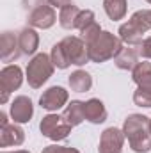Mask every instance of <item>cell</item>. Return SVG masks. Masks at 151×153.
I'll list each match as a JSON object with an SVG mask.
<instances>
[{
	"label": "cell",
	"mask_w": 151,
	"mask_h": 153,
	"mask_svg": "<svg viewBox=\"0 0 151 153\" xmlns=\"http://www.w3.org/2000/svg\"><path fill=\"white\" fill-rule=\"evenodd\" d=\"M150 119L144 114H130L123 123V134L128 139L130 148L135 153L151 152V132Z\"/></svg>",
	"instance_id": "obj_1"
},
{
	"label": "cell",
	"mask_w": 151,
	"mask_h": 153,
	"mask_svg": "<svg viewBox=\"0 0 151 153\" xmlns=\"http://www.w3.org/2000/svg\"><path fill=\"white\" fill-rule=\"evenodd\" d=\"M121 48H123V41L119 39V36H115L109 30H101L91 43H87L89 59L91 62H96V64L114 59Z\"/></svg>",
	"instance_id": "obj_2"
},
{
	"label": "cell",
	"mask_w": 151,
	"mask_h": 153,
	"mask_svg": "<svg viewBox=\"0 0 151 153\" xmlns=\"http://www.w3.org/2000/svg\"><path fill=\"white\" fill-rule=\"evenodd\" d=\"M53 62H52V57L48 53H43L39 52L36 53L29 64H27V70H25V76H27V82L32 89H39L43 87V84L48 82V78L53 75Z\"/></svg>",
	"instance_id": "obj_3"
},
{
	"label": "cell",
	"mask_w": 151,
	"mask_h": 153,
	"mask_svg": "<svg viewBox=\"0 0 151 153\" xmlns=\"http://www.w3.org/2000/svg\"><path fill=\"white\" fill-rule=\"evenodd\" d=\"M71 128L73 126L68 125L62 116L53 114V112L46 114L39 123V130H41L43 137H46L50 141H55V143L68 139V135L71 134Z\"/></svg>",
	"instance_id": "obj_4"
},
{
	"label": "cell",
	"mask_w": 151,
	"mask_h": 153,
	"mask_svg": "<svg viewBox=\"0 0 151 153\" xmlns=\"http://www.w3.org/2000/svg\"><path fill=\"white\" fill-rule=\"evenodd\" d=\"M23 84V71L18 64H7L0 71V103L9 102V94L16 89H20Z\"/></svg>",
	"instance_id": "obj_5"
},
{
	"label": "cell",
	"mask_w": 151,
	"mask_h": 153,
	"mask_svg": "<svg viewBox=\"0 0 151 153\" xmlns=\"http://www.w3.org/2000/svg\"><path fill=\"white\" fill-rule=\"evenodd\" d=\"M61 45L64 46V52H66V55H68V59L73 66H84V64L91 62L87 45L82 38L68 36V38H64L61 41Z\"/></svg>",
	"instance_id": "obj_6"
},
{
	"label": "cell",
	"mask_w": 151,
	"mask_h": 153,
	"mask_svg": "<svg viewBox=\"0 0 151 153\" xmlns=\"http://www.w3.org/2000/svg\"><path fill=\"white\" fill-rule=\"evenodd\" d=\"M68 100H70V93L64 87L52 85L46 91H43V94L39 98V105L48 112H57L59 109L68 105Z\"/></svg>",
	"instance_id": "obj_7"
},
{
	"label": "cell",
	"mask_w": 151,
	"mask_h": 153,
	"mask_svg": "<svg viewBox=\"0 0 151 153\" xmlns=\"http://www.w3.org/2000/svg\"><path fill=\"white\" fill-rule=\"evenodd\" d=\"M124 139L126 137L123 134V128H115V126L105 128L100 137L98 153H123Z\"/></svg>",
	"instance_id": "obj_8"
},
{
	"label": "cell",
	"mask_w": 151,
	"mask_h": 153,
	"mask_svg": "<svg viewBox=\"0 0 151 153\" xmlns=\"http://www.w3.org/2000/svg\"><path fill=\"white\" fill-rule=\"evenodd\" d=\"M9 114L11 119L18 125H23V123H29L34 116V103L29 96L25 94H20L16 96L13 102H11V107H9Z\"/></svg>",
	"instance_id": "obj_9"
},
{
	"label": "cell",
	"mask_w": 151,
	"mask_h": 153,
	"mask_svg": "<svg viewBox=\"0 0 151 153\" xmlns=\"http://www.w3.org/2000/svg\"><path fill=\"white\" fill-rule=\"evenodd\" d=\"M29 25L32 29H52L57 22V14H55V9L52 5H43V7H38L34 11L29 13V18H27Z\"/></svg>",
	"instance_id": "obj_10"
},
{
	"label": "cell",
	"mask_w": 151,
	"mask_h": 153,
	"mask_svg": "<svg viewBox=\"0 0 151 153\" xmlns=\"http://www.w3.org/2000/svg\"><path fill=\"white\" fill-rule=\"evenodd\" d=\"M20 55H23V53H21V48H20L18 34H14L11 30L2 32V48H0L2 62H14Z\"/></svg>",
	"instance_id": "obj_11"
},
{
	"label": "cell",
	"mask_w": 151,
	"mask_h": 153,
	"mask_svg": "<svg viewBox=\"0 0 151 153\" xmlns=\"http://www.w3.org/2000/svg\"><path fill=\"white\" fill-rule=\"evenodd\" d=\"M25 141V130L18 123H9L0 126V148L9 146H21Z\"/></svg>",
	"instance_id": "obj_12"
},
{
	"label": "cell",
	"mask_w": 151,
	"mask_h": 153,
	"mask_svg": "<svg viewBox=\"0 0 151 153\" xmlns=\"http://www.w3.org/2000/svg\"><path fill=\"white\" fill-rule=\"evenodd\" d=\"M84 114H85V121H89L93 125H101L107 121L109 112L100 98H91V100L84 102Z\"/></svg>",
	"instance_id": "obj_13"
},
{
	"label": "cell",
	"mask_w": 151,
	"mask_h": 153,
	"mask_svg": "<svg viewBox=\"0 0 151 153\" xmlns=\"http://www.w3.org/2000/svg\"><path fill=\"white\" fill-rule=\"evenodd\" d=\"M139 46H123L119 50V53L114 57V64L119 68V70H124V71H132L137 64H139V55H141V50H137Z\"/></svg>",
	"instance_id": "obj_14"
},
{
	"label": "cell",
	"mask_w": 151,
	"mask_h": 153,
	"mask_svg": "<svg viewBox=\"0 0 151 153\" xmlns=\"http://www.w3.org/2000/svg\"><path fill=\"white\" fill-rule=\"evenodd\" d=\"M18 41H20V48L23 55H36L39 48V34L36 29L32 27H25L18 32Z\"/></svg>",
	"instance_id": "obj_15"
},
{
	"label": "cell",
	"mask_w": 151,
	"mask_h": 153,
	"mask_svg": "<svg viewBox=\"0 0 151 153\" xmlns=\"http://www.w3.org/2000/svg\"><path fill=\"white\" fill-rule=\"evenodd\" d=\"M117 34H119V39H121L126 46H141L142 41H144V32H141L130 20L119 27Z\"/></svg>",
	"instance_id": "obj_16"
},
{
	"label": "cell",
	"mask_w": 151,
	"mask_h": 153,
	"mask_svg": "<svg viewBox=\"0 0 151 153\" xmlns=\"http://www.w3.org/2000/svg\"><path fill=\"white\" fill-rule=\"evenodd\" d=\"M62 117L66 119L68 125H71V126H78L82 121H85L84 102H80V100H71V102L66 105V109H64V112H62Z\"/></svg>",
	"instance_id": "obj_17"
},
{
	"label": "cell",
	"mask_w": 151,
	"mask_h": 153,
	"mask_svg": "<svg viewBox=\"0 0 151 153\" xmlns=\"http://www.w3.org/2000/svg\"><path fill=\"white\" fill-rule=\"evenodd\" d=\"M68 84H70L71 91H75V93H87L93 87V76L85 70H76L70 75Z\"/></svg>",
	"instance_id": "obj_18"
},
{
	"label": "cell",
	"mask_w": 151,
	"mask_h": 153,
	"mask_svg": "<svg viewBox=\"0 0 151 153\" xmlns=\"http://www.w3.org/2000/svg\"><path fill=\"white\" fill-rule=\"evenodd\" d=\"M132 80L137 84V87L151 89V62L142 61L132 70Z\"/></svg>",
	"instance_id": "obj_19"
},
{
	"label": "cell",
	"mask_w": 151,
	"mask_h": 153,
	"mask_svg": "<svg viewBox=\"0 0 151 153\" xmlns=\"http://www.w3.org/2000/svg\"><path fill=\"white\" fill-rule=\"evenodd\" d=\"M103 9L112 22H119L126 16L128 4L126 0H103Z\"/></svg>",
	"instance_id": "obj_20"
},
{
	"label": "cell",
	"mask_w": 151,
	"mask_h": 153,
	"mask_svg": "<svg viewBox=\"0 0 151 153\" xmlns=\"http://www.w3.org/2000/svg\"><path fill=\"white\" fill-rule=\"evenodd\" d=\"M80 11H82V9H78L73 4L62 7L61 13H59V23H61V27H62V29H68V30H73L75 25H76V18H78Z\"/></svg>",
	"instance_id": "obj_21"
},
{
	"label": "cell",
	"mask_w": 151,
	"mask_h": 153,
	"mask_svg": "<svg viewBox=\"0 0 151 153\" xmlns=\"http://www.w3.org/2000/svg\"><path fill=\"white\" fill-rule=\"evenodd\" d=\"M50 57H52V62H53V66H55L57 70H66V68L71 66V62H70V59H68V55H66V52H64V46L61 45V41L52 46Z\"/></svg>",
	"instance_id": "obj_22"
},
{
	"label": "cell",
	"mask_w": 151,
	"mask_h": 153,
	"mask_svg": "<svg viewBox=\"0 0 151 153\" xmlns=\"http://www.w3.org/2000/svg\"><path fill=\"white\" fill-rule=\"evenodd\" d=\"M133 103L144 109H151V89H142L137 87L133 93Z\"/></svg>",
	"instance_id": "obj_23"
},
{
	"label": "cell",
	"mask_w": 151,
	"mask_h": 153,
	"mask_svg": "<svg viewBox=\"0 0 151 153\" xmlns=\"http://www.w3.org/2000/svg\"><path fill=\"white\" fill-rule=\"evenodd\" d=\"M93 22H96L94 13H93L91 9H84V11H80V14H78V18H76L75 29L76 30H82V29H85V27H87L89 23H93Z\"/></svg>",
	"instance_id": "obj_24"
},
{
	"label": "cell",
	"mask_w": 151,
	"mask_h": 153,
	"mask_svg": "<svg viewBox=\"0 0 151 153\" xmlns=\"http://www.w3.org/2000/svg\"><path fill=\"white\" fill-rule=\"evenodd\" d=\"M100 32H101V27H100V23H98V22H93V23H89L85 29H82V30H80L82 39L85 41V45H87V43H91V41L96 38Z\"/></svg>",
	"instance_id": "obj_25"
},
{
	"label": "cell",
	"mask_w": 151,
	"mask_h": 153,
	"mask_svg": "<svg viewBox=\"0 0 151 153\" xmlns=\"http://www.w3.org/2000/svg\"><path fill=\"white\" fill-rule=\"evenodd\" d=\"M41 153H80L76 148H71V146H59V144H50L46 148H43Z\"/></svg>",
	"instance_id": "obj_26"
},
{
	"label": "cell",
	"mask_w": 151,
	"mask_h": 153,
	"mask_svg": "<svg viewBox=\"0 0 151 153\" xmlns=\"http://www.w3.org/2000/svg\"><path fill=\"white\" fill-rule=\"evenodd\" d=\"M21 5H23V9L25 11H34V9H38V7H43V5H50L48 4V0H21Z\"/></svg>",
	"instance_id": "obj_27"
},
{
	"label": "cell",
	"mask_w": 151,
	"mask_h": 153,
	"mask_svg": "<svg viewBox=\"0 0 151 153\" xmlns=\"http://www.w3.org/2000/svg\"><path fill=\"white\" fill-rule=\"evenodd\" d=\"M139 50H141V55L144 59H151V36L142 41V45L139 46Z\"/></svg>",
	"instance_id": "obj_28"
},
{
	"label": "cell",
	"mask_w": 151,
	"mask_h": 153,
	"mask_svg": "<svg viewBox=\"0 0 151 153\" xmlns=\"http://www.w3.org/2000/svg\"><path fill=\"white\" fill-rule=\"evenodd\" d=\"M48 4H50L52 7H57V9H62V7H66V5H70V4H73V0H48Z\"/></svg>",
	"instance_id": "obj_29"
},
{
	"label": "cell",
	"mask_w": 151,
	"mask_h": 153,
	"mask_svg": "<svg viewBox=\"0 0 151 153\" xmlns=\"http://www.w3.org/2000/svg\"><path fill=\"white\" fill-rule=\"evenodd\" d=\"M5 125H9V123H7V114L2 111V112H0V126H5Z\"/></svg>",
	"instance_id": "obj_30"
},
{
	"label": "cell",
	"mask_w": 151,
	"mask_h": 153,
	"mask_svg": "<svg viewBox=\"0 0 151 153\" xmlns=\"http://www.w3.org/2000/svg\"><path fill=\"white\" fill-rule=\"evenodd\" d=\"M2 153H30V152H27V150H16V152H2Z\"/></svg>",
	"instance_id": "obj_31"
},
{
	"label": "cell",
	"mask_w": 151,
	"mask_h": 153,
	"mask_svg": "<svg viewBox=\"0 0 151 153\" xmlns=\"http://www.w3.org/2000/svg\"><path fill=\"white\" fill-rule=\"evenodd\" d=\"M148 20H150V25H151V9H148Z\"/></svg>",
	"instance_id": "obj_32"
},
{
	"label": "cell",
	"mask_w": 151,
	"mask_h": 153,
	"mask_svg": "<svg viewBox=\"0 0 151 153\" xmlns=\"http://www.w3.org/2000/svg\"><path fill=\"white\" fill-rule=\"evenodd\" d=\"M150 132H151V119H150Z\"/></svg>",
	"instance_id": "obj_33"
},
{
	"label": "cell",
	"mask_w": 151,
	"mask_h": 153,
	"mask_svg": "<svg viewBox=\"0 0 151 153\" xmlns=\"http://www.w3.org/2000/svg\"><path fill=\"white\" fill-rule=\"evenodd\" d=\"M146 2H148V4H151V0H146Z\"/></svg>",
	"instance_id": "obj_34"
}]
</instances>
